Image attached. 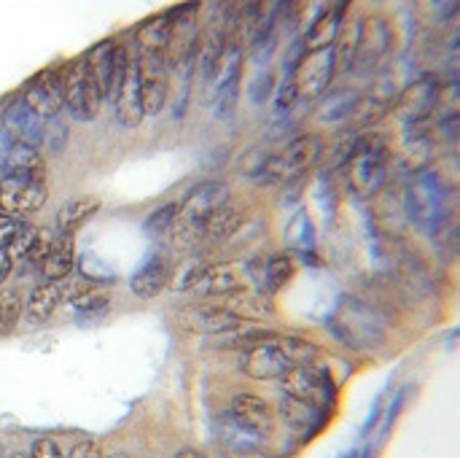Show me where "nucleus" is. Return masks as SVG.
I'll return each instance as SVG.
<instances>
[{"mask_svg":"<svg viewBox=\"0 0 460 458\" xmlns=\"http://www.w3.org/2000/svg\"><path fill=\"white\" fill-rule=\"evenodd\" d=\"M315 346L302 337H286L267 332L259 343L245 348L243 373L253 381H280L294 367L310 364L315 359Z\"/></svg>","mask_w":460,"mask_h":458,"instance_id":"obj_1","label":"nucleus"},{"mask_svg":"<svg viewBox=\"0 0 460 458\" xmlns=\"http://www.w3.org/2000/svg\"><path fill=\"white\" fill-rule=\"evenodd\" d=\"M229 202V186L224 181H205L194 186L178 208V219L170 227V240L175 248L189 251L205 240L208 219Z\"/></svg>","mask_w":460,"mask_h":458,"instance_id":"obj_2","label":"nucleus"},{"mask_svg":"<svg viewBox=\"0 0 460 458\" xmlns=\"http://www.w3.org/2000/svg\"><path fill=\"white\" fill-rule=\"evenodd\" d=\"M404 205H407L410 221L420 232L437 235L447 224V219H450V189L442 181V175L423 170L410 184Z\"/></svg>","mask_w":460,"mask_h":458,"instance_id":"obj_3","label":"nucleus"},{"mask_svg":"<svg viewBox=\"0 0 460 458\" xmlns=\"http://www.w3.org/2000/svg\"><path fill=\"white\" fill-rule=\"evenodd\" d=\"M59 84H62V105L73 113V119L89 121L100 113L105 97L84 54L75 57L73 62L59 65Z\"/></svg>","mask_w":460,"mask_h":458,"instance_id":"obj_4","label":"nucleus"},{"mask_svg":"<svg viewBox=\"0 0 460 458\" xmlns=\"http://www.w3.org/2000/svg\"><path fill=\"white\" fill-rule=\"evenodd\" d=\"M332 329L340 340H345L353 348H375L377 343H383L385 321L364 300L348 297V300H342L337 316L332 319Z\"/></svg>","mask_w":460,"mask_h":458,"instance_id":"obj_5","label":"nucleus"},{"mask_svg":"<svg viewBox=\"0 0 460 458\" xmlns=\"http://www.w3.org/2000/svg\"><path fill=\"white\" fill-rule=\"evenodd\" d=\"M321 157H323V140L318 135H299L280 154L264 159L256 170V178L267 184H288L305 175Z\"/></svg>","mask_w":460,"mask_h":458,"instance_id":"obj_6","label":"nucleus"},{"mask_svg":"<svg viewBox=\"0 0 460 458\" xmlns=\"http://www.w3.org/2000/svg\"><path fill=\"white\" fill-rule=\"evenodd\" d=\"M240 78H243V46L240 40L226 43L208 86V103L216 108V116H229L240 97Z\"/></svg>","mask_w":460,"mask_h":458,"instance_id":"obj_7","label":"nucleus"},{"mask_svg":"<svg viewBox=\"0 0 460 458\" xmlns=\"http://www.w3.org/2000/svg\"><path fill=\"white\" fill-rule=\"evenodd\" d=\"M348 165L350 186L358 197H375L388 181V148L377 140H358Z\"/></svg>","mask_w":460,"mask_h":458,"instance_id":"obj_8","label":"nucleus"},{"mask_svg":"<svg viewBox=\"0 0 460 458\" xmlns=\"http://www.w3.org/2000/svg\"><path fill=\"white\" fill-rule=\"evenodd\" d=\"M334 73H337V43L315 51H305L291 73L296 84V94L307 100L323 97L334 81Z\"/></svg>","mask_w":460,"mask_h":458,"instance_id":"obj_9","label":"nucleus"},{"mask_svg":"<svg viewBox=\"0 0 460 458\" xmlns=\"http://www.w3.org/2000/svg\"><path fill=\"white\" fill-rule=\"evenodd\" d=\"M280 391L288 400L326 408L334 400V381L323 367H315L310 362V364H302V367H294L291 373H286L280 378Z\"/></svg>","mask_w":460,"mask_h":458,"instance_id":"obj_10","label":"nucleus"},{"mask_svg":"<svg viewBox=\"0 0 460 458\" xmlns=\"http://www.w3.org/2000/svg\"><path fill=\"white\" fill-rule=\"evenodd\" d=\"M49 189L46 178H30V175H13L0 178V213L8 219H22L46 205Z\"/></svg>","mask_w":460,"mask_h":458,"instance_id":"obj_11","label":"nucleus"},{"mask_svg":"<svg viewBox=\"0 0 460 458\" xmlns=\"http://www.w3.org/2000/svg\"><path fill=\"white\" fill-rule=\"evenodd\" d=\"M391 49V27L383 16H369L361 22L358 30V46H356V59L350 73H372L380 59L388 54Z\"/></svg>","mask_w":460,"mask_h":458,"instance_id":"obj_12","label":"nucleus"},{"mask_svg":"<svg viewBox=\"0 0 460 458\" xmlns=\"http://www.w3.org/2000/svg\"><path fill=\"white\" fill-rule=\"evenodd\" d=\"M13 175L46 178V165L38 148L16 140L11 132L0 127V178H13Z\"/></svg>","mask_w":460,"mask_h":458,"instance_id":"obj_13","label":"nucleus"},{"mask_svg":"<svg viewBox=\"0 0 460 458\" xmlns=\"http://www.w3.org/2000/svg\"><path fill=\"white\" fill-rule=\"evenodd\" d=\"M439 100H442V86H439V81L431 78V76H423V78H418L415 84H410V86L402 92V97H399V103H396V113H399L407 124H423V121L437 111Z\"/></svg>","mask_w":460,"mask_h":458,"instance_id":"obj_14","label":"nucleus"},{"mask_svg":"<svg viewBox=\"0 0 460 458\" xmlns=\"http://www.w3.org/2000/svg\"><path fill=\"white\" fill-rule=\"evenodd\" d=\"M181 324L197 335H226L248 329V321H243L221 305H189L181 313Z\"/></svg>","mask_w":460,"mask_h":458,"instance_id":"obj_15","label":"nucleus"},{"mask_svg":"<svg viewBox=\"0 0 460 458\" xmlns=\"http://www.w3.org/2000/svg\"><path fill=\"white\" fill-rule=\"evenodd\" d=\"M22 100L40 116V119H57L62 111V84H59V67L40 70L22 92Z\"/></svg>","mask_w":460,"mask_h":458,"instance_id":"obj_16","label":"nucleus"},{"mask_svg":"<svg viewBox=\"0 0 460 458\" xmlns=\"http://www.w3.org/2000/svg\"><path fill=\"white\" fill-rule=\"evenodd\" d=\"M248 286H251V281L245 273V262H218V265L205 267V273L194 289L208 297H229V294L245 292Z\"/></svg>","mask_w":460,"mask_h":458,"instance_id":"obj_17","label":"nucleus"},{"mask_svg":"<svg viewBox=\"0 0 460 458\" xmlns=\"http://www.w3.org/2000/svg\"><path fill=\"white\" fill-rule=\"evenodd\" d=\"M0 121H3V130L5 132H11L16 140H22V143H27V146H32V148H38L40 151V140H43V124H46V119H40L22 97H16V100H11L5 108H3V113H0Z\"/></svg>","mask_w":460,"mask_h":458,"instance_id":"obj_18","label":"nucleus"},{"mask_svg":"<svg viewBox=\"0 0 460 458\" xmlns=\"http://www.w3.org/2000/svg\"><path fill=\"white\" fill-rule=\"evenodd\" d=\"M229 418L234 424H240L243 429L259 435L264 440V435H270L272 429V408L256 397V394H237L232 400V410H229Z\"/></svg>","mask_w":460,"mask_h":458,"instance_id":"obj_19","label":"nucleus"},{"mask_svg":"<svg viewBox=\"0 0 460 458\" xmlns=\"http://www.w3.org/2000/svg\"><path fill=\"white\" fill-rule=\"evenodd\" d=\"M172 281V265L167 256H154L148 259L132 278H129V292L137 300H154L159 297Z\"/></svg>","mask_w":460,"mask_h":458,"instance_id":"obj_20","label":"nucleus"},{"mask_svg":"<svg viewBox=\"0 0 460 458\" xmlns=\"http://www.w3.org/2000/svg\"><path fill=\"white\" fill-rule=\"evenodd\" d=\"M116 116L129 130L146 119L143 105H140V62H137V57L129 59V73H127V81H124L121 94L116 100Z\"/></svg>","mask_w":460,"mask_h":458,"instance_id":"obj_21","label":"nucleus"},{"mask_svg":"<svg viewBox=\"0 0 460 458\" xmlns=\"http://www.w3.org/2000/svg\"><path fill=\"white\" fill-rule=\"evenodd\" d=\"M75 267V243L73 235H57L51 240V248L46 251V256L40 259V273L46 281H62L65 275H70Z\"/></svg>","mask_w":460,"mask_h":458,"instance_id":"obj_22","label":"nucleus"},{"mask_svg":"<svg viewBox=\"0 0 460 458\" xmlns=\"http://www.w3.org/2000/svg\"><path fill=\"white\" fill-rule=\"evenodd\" d=\"M348 11V3H334V8H326L307 30V51H315V49H323V46H334V40L340 38V30H342V16Z\"/></svg>","mask_w":460,"mask_h":458,"instance_id":"obj_23","label":"nucleus"},{"mask_svg":"<svg viewBox=\"0 0 460 458\" xmlns=\"http://www.w3.org/2000/svg\"><path fill=\"white\" fill-rule=\"evenodd\" d=\"M65 300V286L59 281H46L30 294V302L24 305L27 321L30 324H46L62 305Z\"/></svg>","mask_w":460,"mask_h":458,"instance_id":"obj_24","label":"nucleus"},{"mask_svg":"<svg viewBox=\"0 0 460 458\" xmlns=\"http://www.w3.org/2000/svg\"><path fill=\"white\" fill-rule=\"evenodd\" d=\"M323 413H326V408H315V405L296 402V400H288V397H283V402H280V416L286 418V424H291L302 435L318 432L323 427V418H326Z\"/></svg>","mask_w":460,"mask_h":458,"instance_id":"obj_25","label":"nucleus"},{"mask_svg":"<svg viewBox=\"0 0 460 458\" xmlns=\"http://www.w3.org/2000/svg\"><path fill=\"white\" fill-rule=\"evenodd\" d=\"M221 308H226L229 313L240 316L243 321H256V319H267L272 316V305L264 294L259 292H237L229 297H221Z\"/></svg>","mask_w":460,"mask_h":458,"instance_id":"obj_26","label":"nucleus"},{"mask_svg":"<svg viewBox=\"0 0 460 458\" xmlns=\"http://www.w3.org/2000/svg\"><path fill=\"white\" fill-rule=\"evenodd\" d=\"M100 200L97 197H75V200H67L62 208H59V213H57V229L62 232V235H73L92 213H97L100 211Z\"/></svg>","mask_w":460,"mask_h":458,"instance_id":"obj_27","label":"nucleus"},{"mask_svg":"<svg viewBox=\"0 0 460 458\" xmlns=\"http://www.w3.org/2000/svg\"><path fill=\"white\" fill-rule=\"evenodd\" d=\"M170 27H172L170 11H167V13H162V16H154V19H148V22H143V24H140V30H137L140 51H148V54H164L167 40H170Z\"/></svg>","mask_w":460,"mask_h":458,"instance_id":"obj_28","label":"nucleus"},{"mask_svg":"<svg viewBox=\"0 0 460 458\" xmlns=\"http://www.w3.org/2000/svg\"><path fill=\"white\" fill-rule=\"evenodd\" d=\"M240 227H243V211L226 202L224 208H218V211L208 219V224H205V240H208V243H224V240H229Z\"/></svg>","mask_w":460,"mask_h":458,"instance_id":"obj_29","label":"nucleus"},{"mask_svg":"<svg viewBox=\"0 0 460 458\" xmlns=\"http://www.w3.org/2000/svg\"><path fill=\"white\" fill-rule=\"evenodd\" d=\"M65 294L70 297V308L75 313H105V308L111 305V297L102 289V283H78L70 292L65 289Z\"/></svg>","mask_w":460,"mask_h":458,"instance_id":"obj_30","label":"nucleus"},{"mask_svg":"<svg viewBox=\"0 0 460 458\" xmlns=\"http://www.w3.org/2000/svg\"><path fill=\"white\" fill-rule=\"evenodd\" d=\"M358 97L350 89H337L321 103V119L323 121H342L356 113Z\"/></svg>","mask_w":460,"mask_h":458,"instance_id":"obj_31","label":"nucleus"},{"mask_svg":"<svg viewBox=\"0 0 460 458\" xmlns=\"http://www.w3.org/2000/svg\"><path fill=\"white\" fill-rule=\"evenodd\" d=\"M294 275V259L288 254H275L264 259V286L261 292H278L283 289Z\"/></svg>","mask_w":460,"mask_h":458,"instance_id":"obj_32","label":"nucleus"},{"mask_svg":"<svg viewBox=\"0 0 460 458\" xmlns=\"http://www.w3.org/2000/svg\"><path fill=\"white\" fill-rule=\"evenodd\" d=\"M429 159H431V140L429 138H410V143L404 146V151L399 157L402 167L410 170V173H415V175L423 173V167L429 165Z\"/></svg>","mask_w":460,"mask_h":458,"instance_id":"obj_33","label":"nucleus"},{"mask_svg":"<svg viewBox=\"0 0 460 458\" xmlns=\"http://www.w3.org/2000/svg\"><path fill=\"white\" fill-rule=\"evenodd\" d=\"M22 310H24V305H22V300H19L16 292L0 294V337L13 332V327L19 324Z\"/></svg>","mask_w":460,"mask_h":458,"instance_id":"obj_34","label":"nucleus"},{"mask_svg":"<svg viewBox=\"0 0 460 458\" xmlns=\"http://www.w3.org/2000/svg\"><path fill=\"white\" fill-rule=\"evenodd\" d=\"M67 146V127L59 121V116L57 119H46V124H43V140H40V148L46 151V154H59L62 148Z\"/></svg>","mask_w":460,"mask_h":458,"instance_id":"obj_35","label":"nucleus"},{"mask_svg":"<svg viewBox=\"0 0 460 458\" xmlns=\"http://www.w3.org/2000/svg\"><path fill=\"white\" fill-rule=\"evenodd\" d=\"M178 208H181V200L178 202H167V205H162L159 211H154L148 219H146V232L148 235H164V232H170V227L175 224V219H178Z\"/></svg>","mask_w":460,"mask_h":458,"instance_id":"obj_36","label":"nucleus"},{"mask_svg":"<svg viewBox=\"0 0 460 458\" xmlns=\"http://www.w3.org/2000/svg\"><path fill=\"white\" fill-rule=\"evenodd\" d=\"M356 148H358V138H356L353 132H345V135L332 146L329 159H326V167H332V170H334V167H340V165H348Z\"/></svg>","mask_w":460,"mask_h":458,"instance_id":"obj_37","label":"nucleus"},{"mask_svg":"<svg viewBox=\"0 0 460 458\" xmlns=\"http://www.w3.org/2000/svg\"><path fill=\"white\" fill-rule=\"evenodd\" d=\"M205 262H189V265H181V270H178V275L170 281V286L175 289V292H189V289H194L197 283H199V278H202V273H205Z\"/></svg>","mask_w":460,"mask_h":458,"instance_id":"obj_38","label":"nucleus"},{"mask_svg":"<svg viewBox=\"0 0 460 458\" xmlns=\"http://www.w3.org/2000/svg\"><path fill=\"white\" fill-rule=\"evenodd\" d=\"M81 270H84V275L86 278H94V283H108V281H113L116 275H113V270L111 267H105L97 256H92V254H86L84 259H81Z\"/></svg>","mask_w":460,"mask_h":458,"instance_id":"obj_39","label":"nucleus"},{"mask_svg":"<svg viewBox=\"0 0 460 458\" xmlns=\"http://www.w3.org/2000/svg\"><path fill=\"white\" fill-rule=\"evenodd\" d=\"M296 100H299V94H296V84H294V76L288 73V76L283 78V84L278 86V94H275V108H278L280 113H283V111H291Z\"/></svg>","mask_w":460,"mask_h":458,"instance_id":"obj_40","label":"nucleus"},{"mask_svg":"<svg viewBox=\"0 0 460 458\" xmlns=\"http://www.w3.org/2000/svg\"><path fill=\"white\" fill-rule=\"evenodd\" d=\"M272 86H275V76H272V70L267 67V70H259V76L251 81V86H248V92H251V100L253 103H261V100H267V94L272 92Z\"/></svg>","mask_w":460,"mask_h":458,"instance_id":"obj_41","label":"nucleus"},{"mask_svg":"<svg viewBox=\"0 0 460 458\" xmlns=\"http://www.w3.org/2000/svg\"><path fill=\"white\" fill-rule=\"evenodd\" d=\"M30 458H65V456H62V451H59V445H57V443H51V440H35Z\"/></svg>","mask_w":460,"mask_h":458,"instance_id":"obj_42","label":"nucleus"},{"mask_svg":"<svg viewBox=\"0 0 460 458\" xmlns=\"http://www.w3.org/2000/svg\"><path fill=\"white\" fill-rule=\"evenodd\" d=\"M67 458H105V454L97 443H78Z\"/></svg>","mask_w":460,"mask_h":458,"instance_id":"obj_43","label":"nucleus"},{"mask_svg":"<svg viewBox=\"0 0 460 458\" xmlns=\"http://www.w3.org/2000/svg\"><path fill=\"white\" fill-rule=\"evenodd\" d=\"M13 265H16V259H13V254H11V248H8V246H0V283L11 275Z\"/></svg>","mask_w":460,"mask_h":458,"instance_id":"obj_44","label":"nucleus"},{"mask_svg":"<svg viewBox=\"0 0 460 458\" xmlns=\"http://www.w3.org/2000/svg\"><path fill=\"white\" fill-rule=\"evenodd\" d=\"M175 458H208L205 454H199V451H181Z\"/></svg>","mask_w":460,"mask_h":458,"instance_id":"obj_45","label":"nucleus"},{"mask_svg":"<svg viewBox=\"0 0 460 458\" xmlns=\"http://www.w3.org/2000/svg\"><path fill=\"white\" fill-rule=\"evenodd\" d=\"M111 458H132V456H124V454H119V456H111Z\"/></svg>","mask_w":460,"mask_h":458,"instance_id":"obj_46","label":"nucleus"},{"mask_svg":"<svg viewBox=\"0 0 460 458\" xmlns=\"http://www.w3.org/2000/svg\"><path fill=\"white\" fill-rule=\"evenodd\" d=\"M11 458H30V456H11Z\"/></svg>","mask_w":460,"mask_h":458,"instance_id":"obj_47","label":"nucleus"}]
</instances>
